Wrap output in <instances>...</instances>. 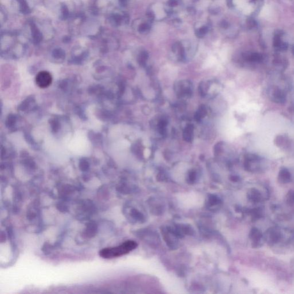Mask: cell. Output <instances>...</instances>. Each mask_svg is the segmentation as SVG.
<instances>
[{
	"label": "cell",
	"instance_id": "1",
	"mask_svg": "<svg viewBox=\"0 0 294 294\" xmlns=\"http://www.w3.org/2000/svg\"><path fill=\"white\" fill-rule=\"evenodd\" d=\"M137 247L136 242L133 240H128L118 246L104 248L100 251L99 254L103 259L116 258L128 254L135 249Z\"/></svg>",
	"mask_w": 294,
	"mask_h": 294
},
{
	"label": "cell",
	"instance_id": "2",
	"mask_svg": "<svg viewBox=\"0 0 294 294\" xmlns=\"http://www.w3.org/2000/svg\"><path fill=\"white\" fill-rule=\"evenodd\" d=\"M174 89L175 94L179 99L190 98L193 93L192 83L189 80L176 81L174 86Z\"/></svg>",
	"mask_w": 294,
	"mask_h": 294
},
{
	"label": "cell",
	"instance_id": "3",
	"mask_svg": "<svg viewBox=\"0 0 294 294\" xmlns=\"http://www.w3.org/2000/svg\"><path fill=\"white\" fill-rule=\"evenodd\" d=\"M52 77L51 74L46 71H40L36 75V83L39 87L45 89L51 85Z\"/></svg>",
	"mask_w": 294,
	"mask_h": 294
},
{
	"label": "cell",
	"instance_id": "4",
	"mask_svg": "<svg viewBox=\"0 0 294 294\" xmlns=\"http://www.w3.org/2000/svg\"><path fill=\"white\" fill-rule=\"evenodd\" d=\"M282 32H276L273 38V47L279 51H286L288 48L287 43L283 42L281 38Z\"/></svg>",
	"mask_w": 294,
	"mask_h": 294
},
{
	"label": "cell",
	"instance_id": "5",
	"mask_svg": "<svg viewBox=\"0 0 294 294\" xmlns=\"http://www.w3.org/2000/svg\"><path fill=\"white\" fill-rule=\"evenodd\" d=\"M214 82V81H204L200 82L198 87V91L199 94L202 97H206L209 95L210 90L211 89Z\"/></svg>",
	"mask_w": 294,
	"mask_h": 294
},
{
	"label": "cell",
	"instance_id": "6",
	"mask_svg": "<svg viewBox=\"0 0 294 294\" xmlns=\"http://www.w3.org/2000/svg\"><path fill=\"white\" fill-rule=\"evenodd\" d=\"M194 137V127L191 124H189L186 126L183 132V137L184 140L188 143H191Z\"/></svg>",
	"mask_w": 294,
	"mask_h": 294
},
{
	"label": "cell",
	"instance_id": "7",
	"mask_svg": "<svg viewBox=\"0 0 294 294\" xmlns=\"http://www.w3.org/2000/svg\"><path fill=\"white\" fill-rule=\"evenodd\" d=\"M168 120L165 117H162L159 119L157 124V130L159 133L162 136H166L167 131Z\"/></svg>",
	"mask_w": 294,
	"mask_h": 294
},
{
	"label": "cell",
	"instance_id": "8",
	"mask_svg": "<svg viewBox=\"0 0 294 294\" xmlns=\"http://www.w3.org/2000/svg\"><path fill=\"white\" fill-rule=\"evenodd\" d=\"M278 180L282 183H289L291 180V175L290 172L286 168L281 170L279 174Z\"/></svg>",
	"mask_w": 294,
	"mask_h": 294
},
{
	"label": "cell",
	"instance_id": "9",
	"mask_svg": "<svg viewBox=\"0 0 294 294\" xmlns=\"http://www.w3.org/2000/svg\"><path fill=\"white\" fill-rule=\"evenodd\" d=\"M207 114V109L204 105H201L194 115V119L196 122H199L205 117Z\"/></svg>",
	"mask_w": 294,
	"mask_h": 294
},
{
	"label": "cell",
	"instance_id": "10",
	"mask_svg": "<svg viewBox=\"0 0 294 294\" xmlns=\"http://www.w3.org/2000/svg\"><path fill=\"white\" fill-rule=\"evenodd\" d=\"M250 237L252 240H253L254 244H255V248L258 247V245L260 244V240L263 237L262 233L260 232V230L256 228H254L252 229Z\"/></svg>",
	"mask_w": 294,
	"mask_h": 294
},
{
	"label": "cell",
	"instance_id": "11",
	"mask_svg": "<svg viewBox=\"0 0 294 294\" xmlns=\"http://www.w3.org/2000/svg\"><path fill=\"white\" fill-rule=\"evenodd\" d=\"M244 58L251 62H260L263 59V56L259 53H247L244 54Z\"/></svg>",
	"mask_w": 294,
	"mask_h": 294
},
{
	"label": "cell",
	"instance_id": "12",
	"mask_svg": "<svg viewBox=\"0 0 294 294\" xmlns=\"http://www.w3.org/2000/svg\"><path fill=\"white\" fill-rule=\"evenodd\" d=\"M31 30H32V34L33 36V38L34 39V41L36 42H38L42 39V35L40 31L38 30V29L36 27V26L34 24H33L31 26Z\"/></svg>",
	"mask_w": 294,
	"mask_h": 294
},
{
	"label": "cell",
	"instance_id": "13",
	"mask_svg": "<svg viewBox=\"0 0 294 294\" xmlns=\"http://www.w3.org/2000/svg\"><path fill=\"white\" fill-rule=\"evenodd\" d=\"M281 234L277 230H274L272 231L271 233L270 236V239L271 241L274 243H276L279 241V240L281 239Z\"/></svg>",
	"mask_w": 294,
	"mask_h": 294
},
{
	"label": "cell",
	"instance_id": "14",
	"mask_svg": "<svg viewBox=\"0 0 294 294\" xmlns=\"http://www.w3.org/2000/svg\"><path fill=\"white\" fill-rule=\"evenodd\" d=\"M148 58V54L147 52L144 51L141 53L139 58V62L141 66H142L143 67L145 66Z\"/></svg>",
	"mask_w": 294,
	"mask_h": 294
},
{
	"label": "cell",
	"instance_id": "15",
	"mask_svg": "<svg viewBox=\"0 0 294 294\" xmlns=\"http://www.w3.org/2000/svg\"><path fill=\"white\" fill-rule=\"evenodd\" d=\"M252 200L255 202H259L261 199V194L260 192L259 191L257 190L253 189L251 192Z\"/></svg>",
	"mask_w": 294,
	"mask_h": 294
},
{
	"label": "cell",
	"instance_id": "16",
	"mask_svg": "<svg viewBox=\"0 0 294 294\" xmlns=\"http://www.w3.org/2000/svg\"><path fill=\"white\" fill-rule=\"evenodd\" d=\"M20 4V10L22 12L25 14H28L30 12V9L26 2V0H18Z\"/></svg>",
	"mask_w": 294,
	"mask_h": 294
},
{
	"label": "cell",
	"instance_id": "17",
	"mask_svg": "<svg viewBox=\"0 0 294 294\" xmlns=\"http://www.w3.org/2000/svg\"><path fill=\"white\" fill-rule=\"evenodd\" d=\"M247 24L249 28H256L257 26V22L253 18H249L247 20Z\"/></svg>",
	"mask_w": 294,
	"mask_h": 294
},
{
	"label": "cell",
	"instance_id": "18",
	"mask_svg": "<svg viewBox=\"0 0 294 294\" xmlns=\"http://www.w3.org/2000/svg\"><path fill=\"white\" fill-rule=\"evenodd\" d=\"M207 32V28L205 26H203L202 28H201L200 30H198L197 32H196V34L197 36H198L199 38H202V36H203V35Z\"/></svg>",
	"mask_w": 294,
	"mask_h": 294
},
{
	"label": "cell",
	"instance_id": "19",
	"mask_svg": "<svg viewBox=\"0 0 294 294\" xmlns=\"http://www.w3.org/2000/svg\"><path fill=\"white\" fill-rule=\"evenodd\" d=\"M287 202L290 205L294 204V192L291 191L289 192L287 197Z\"/></svg>",
	"mask_w": 294,
	"mask_h": 294
},
{
	"label": "cell",
	"instance_id": "20",
	"mask_svg": "<svg viewBox=\"0 0 294 294\" xmlns=\"http://www.w3.org/2000/svg\"><path fill=\"white\" fill-rule=\"evenodd\" d=\"M149 28V26L147 24H141L140 26L139 31L141 32H145L146 30H148Z\"/></svg>",
	"mask_w": 294,
	"mask_h": 294
},
{
	"label": "cell",
	"instance_id": "21",
	"mask_svg": "<svg viewBox=\"0 0 294 294\" xmlns=\"http://www.w3.org/2000/svg\"><path fill=\"white\" fill-rule=\"evenodd\" d=\"M168 3L171 6H176V5L178 4V2H177L176 0H170Z\"/></svg>",
	"mask_w": 294,
	"mask_h": 294
},
{
	"label": "cell",
	"instance_id": "22",
	"mask_svg": "<svg viewBox=\"0 0 294 294\" xmlns=\"http://www.w3.org/2000/svg\"><path fill=\"white\" fill-rule=\"evenodd\" d=\"M68 10L67 8L63 9V14L64 15V17H66L68 16Z\"/></svg>",
	"mask_w": 294,
	"mask_h": 294
},
{
	"label": "cell",
	"instance_id": "23",
	"mask_svg": "<svg viewBox=\"0 0 294 294\" xmlns=\"http://www.w3.org/2000/svg\"><path fill=\"white\" fill-rule=\"evenodd\" d=\"M222 26L225 28H226L228 26V24L226 22H223L222 23Z\"/></svg>",
	"mask_w": 294,
	"mask_h": 294
},
{
	"label": "cell",
	"instance_id": "24",
	"mask_svg": "<svg viewBox=\"0 0 294 294\" xmlns=\"http://www.w3.org/2000/svg\"><path fill=\"white\" fill-rule=\"evenodd\" d=\"M147 16H148V17L150 18H153L154 17V14L152 13V12H149V13L147 14Z\"/></svg>",
	"mask_w": 294,
	"mask_h": 294
},
{
	"label": "cell",
	"instance_id": "25",
	"mask_svg": "<svg viewBox=\"0 0 294 294\" xmlns=\"http://www.w3.org/2000/svg\"><path fill=\"white\" fill-rule=\"evenodd\" d=\"M227 2H228V5L229 6L232 5V0H228Z\"/></svg>",
	"mask_w": 294,
	"mask_h": 294
},
{
	"label": "cell",
	"instance_id": "26",
	"mask_svg": "<svg viewBox=\"0 0 294 294\" xmlns=\"http://www.w3.org/2000/svg\"><path fill=\"white\" fill-rule=\"evenodd\" d=\"M292 52H293V54L294 55V46L292 47Z\"/></svg>",
	"mask_w": 294,
	"mask_h": 294
},
{
	"label": "cell",
	"instance_id": "27",
	"mask_svg": "<svg viewBox=\"0 0 294 294\" xmlns=\"http://www.w3.org/2000/svg\"><path fill=\"white\" fill-rule=\"evenodd\" d=\"M120 1H121V2H124V1H125V0H120Z\"/></svg>",
	"mask_w": 294,
	"mask_h": 294
},
{
	"label": "cell",
	"instance_id": "28",
	"mask_svg": "<svg viewBox=\"0 0 294 294\" xmlns=\"http://www.w3.org/2000/svg\"><path fill=\"white\" fill-rule=\"evenodd\" d=\"M252 1H256V0H251Z\"/></svg>",
	"mask_w": 294,
	"mask_h": 294
}]
</instances>
